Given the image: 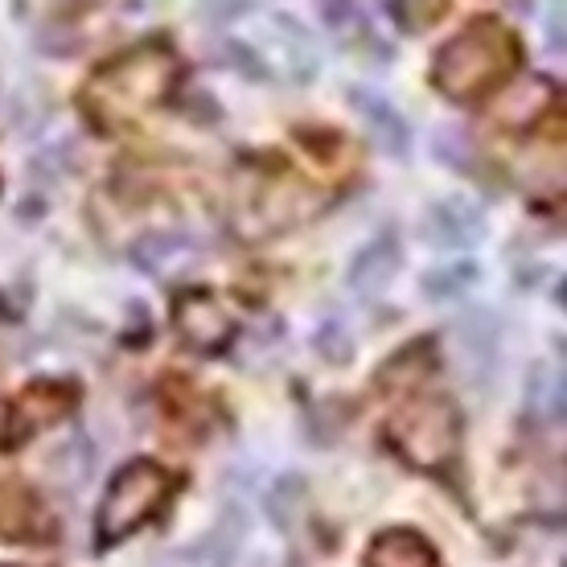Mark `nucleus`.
<instances>
[{
    "label": "nucleus",
    "mask_w": 567,
    "mask_h": 567,
    "mask_svg": "<svg viewBox=\"0 0 567 567\" xmlns=\"http://www.w3.org/2000/svg\"><path fill=\"white\" fill-rule=\"evenodd\" d=\"M354 4H321V17H326L329 25H346V21H354Z\"/></svg>",
    "instance_id": "18"
},
{
    "label": "nucleus",
    "mask_w": 567,
    "mask_h": 567,
    "mask_svg": "<svg viewBox=\"0 0 567 567\" xmlns=\"http://www.w3.org/2000/svg\"><path fill=\"white\" fill-rule=\"evenodd\" d=\"M194 239L182 235V230H165V235H148L132 247V259H136V268H144L148 276H161V271L177 268V264H189L194 259Z\"/></svg>",
    "instance_id": "11"
},
{
    "label": "nucleus",
    "mask_w": 567,
    "mask_h": 567,
    "mask_svg": "<svg viewBox=\"0 0 567 567\" xmlns=\"http://www.w3.org/2000/svg\"><path fill=\"white\" fill-rule=\"evenodd\" d=\"M86 473H91V444L83 436H71L62 440L54 453L45 456V482L54 485V489H79L86 482Z\"/></svg>",
    "instance_id": "13"
},
{
    "label": "nucleus",
    "mask_w": 567,
    "mask_h": 567,
    "mask_svg": "<svg viewBox=\"0 0 567 567\" xmlns=\"http://www.w3.org/2000/svg\"><path fill=\"white\" fill-rule=\"evenodd\" d=\"M367 567H436V559H432V551L424 547L420 535H412V530H386L370 547Z\"/></svg>",
    "instance_id": "12"
},
{
    "label": "nucleus",
    "mask_w": 567,
    "mask_h": 567,
    "mask_svg": "<svg viewBox=\"0 0 567 567\" xmlns=\"http://www.w3.org/2000/svg\"><path fill=\"white\" fill-rule=\"evenodd\" d=\"M453 338H456V354L465 358L468 374L485 383V379H494L497 370V354H502V317L482 305H468L461 309L453 326Z\"/></svg>",
    "instance_id": "7"
},
{
    "label": "nucleus",
    "mask_w": 567,
    "mask_h": 567,
    "mask_svg": "<svg viewBox=\"0 0 567 567\" xmlns=\"http://www.w3.org/2000/svg\"><path fill=\"white\" fill-rule=\"evenodd\" d=\"M432 156H436L444 169L453 173H473V161H477V144L468 141V132L461 128H436L432 132Z\"/></svg>",
    "instance_id": "16"
},
{
    "label": "nucleus",
    "mask_w": 567,
    "mask_h": 567,
    "mask_svg": "<svg viewBox=\"0 0 567 567\" xmlns=\"http://www.w3.org/2000/svg\"><path fill=\"white\" fill-rule=\"evenodd\" d=\"M555 100L551 83L543 79V74H530V79H514L502 95H497V120L502 124H535L543 112H547V103Z\"/></svg>",
    "instance_id": "10"
},
{
    "label": "nucleus",
    "mask_w": 567,
    "mask_h": 567,
    "mask_svg": "<svg viewBox=\"0 0 567 567\" xmlns=\"http://www.w3.org/2000/svg\"><path fill=\"white\" fill-rule=\"evenodd\" d=\"M264 511H268L271 526L276 530H292V526H300V514H305V482H300L297 473H288V477H280V482L271 485L268 497H264Z\"/></svg>",
    "instance_id": "15"
},
{
    "label": "nucleus",
    "mask_w": 567,
    "mask_h": 567,
    "mask_svg": "<svg viewBox=\"0 0 567 567\" xmlns=\"http://www.w3.org/2000/svg\"><path fill=\"white\" fill-rule=\"evenodd\" d=\"M173 321H177V333L185 338V346H194L202 354H218V350H227L230 338H235V317L227 312V305L210 292H185L177 300V312H173Z\"/></svg>",
    "instance_id": "6"
},
{
    "label": "nucleus",
    "mask_w": 567,
    "mask_h": 567,
    "mask_svg": "<svg viewBox=\"0 0 567 567\" xmlns=\"http://www.w3.org/2000/svg\"><path fill=\"white\" fill-rule=\"evenodd\" d=\"M547 50H551V54H564V17L559 13L547 21Z\"/></svg>",
    "instance_id": "19"
},
{
    "label": "nucleus",
    "mask_w": 567,
    "mask_h": 567,
    "mask_svg": "<svg viewBox=\"0 0 567 567\" xmlns=\"http://www.w3.org/2000/svg\"><path fill=\"white\" fill-rule=\"evenodd\" d=\"M477 284V264H468V259H461V264H440V268L424 271V280H420V292H424L432 305H453V300H461Z\"/></svg>",
    "instance_id": "14"
},
{
    "label": "nucleus",
    "mask_w": 567,
    "mask_h": 567,
    "mask_svg": "<svg viewBox=\"0 0 567 567\" xmlns=\"http://www.w3.org/2000/svg\"><path fill=\"white\" fill-rule=\"evenodd\" d=\"M247 530H251L247 506L243 502H223L214 523L189 547L177 551V567H235L243 555V543H247Z\"/></svg>",
    "instance_id": "4"
},
{
    "label": "nucleus",
    "mask_w": 567,
    "mask_h": 567,
    "mask_svg": "<svg viewBox=\"0 0 567 567\" xmlns=\"http://www.w3.org/2000/svg\"><path fill=\"white\" fill-rule=\"evenodd\" d=\"M395 453L415 468H449L461 449V415L449 399H412L386 424Z\"/></svg>",
    "instance_id": "3"
},
{
    "label": "nucleus",
    "mask_w": 567,
    "mask_h": 567,
    "mask_svg": "<svg viewBox=\"0 0 567 567\" xmlns=\"http://www.w3.org/2000/svg\"><path fill=\"white\" fill-rule=\"evenodd\" d=\"M312 350L326 358V362L341 367V362H350V358H354V341H350V333H346V326H341V321H326V326L317 329Z\"/></svg>",
    "instance_id": "17"
},
{
    "label": "nucleus",
    "mask_w": 567,
    "mask_h": 567,
    "mask_svg": "<svg viewBox=\"0 0 567 567\" xmlns=\"http://www.w3.org/2000/svg\"><path fill=\"white\" fill-rule=\"evenodd\" d=\"M350 103H354L358 120L367 124L370 141L379 144V153L395 156V161H408V156H412V128H408L403 112H399L386 95L370 91V86H354V91H350Z\"/></svg>",
    "instance_id": "9"
},
{
    "label": "nucleus",
    "mask_w": 567,
    "mask_h": 567,
    "mask_svg": "<svg viewBox=\"0 0 567 567\" xmlns=\"http://www.w3.org/2000/svg\"><path fill=\"white\" fill-rule=\"evenodd\" d=\"M514 62V42L497 25H473L436 54L432 79L456 103L477 100L485 86L497 83Z\"/></svg>",
    "instance_id": "1"
},
{
    "label": "nucleus",
    "mask_w": 567,
    "mask_h": 567,
    "mask_svg": "<svg viewBox=\"0 0 567 567\" xmlns=\"http://www.w3.org/2000/svg\"><path fill=\"white\" fill-rule=\"evenodd\" d=\"M485 230H489V223H485L482 206L468 198H456V194L436 198L420 218V235L436 251H468V247H477L485 239Z\"/></svg>",
    "instance_id": "5"
},
{
    "label": "nucleus",
    "mask_w": 567,
    "mask_h": 567,
    "mask_svg": "<svg viewBox=\"0 0 567 567\" xmlns=\"http://www.w3.org/2000/svg\"><path fill=\"white\" fill-rule=\"evenodd\" d=\"M399 268H403V247H399V239L391 230H383V235H374V239L362 243L354 256H350V264H346V288L354 297L374 300L395 284Z\"/></svg>",
    "instance_id": "8"
},
{
    "label": "nucleus",
    "mask_w": 567,
    "mask_h": 567,
    "mask_svg": "<svg viewBox=\"0 0 567 567\" xmlns=\"http://www.w3.org/2000/svg\"><path fill=\"white\" fill-rule=\"evenodd\" d=\"M0 436H4V408H0Z\"/></svg>",
    "instance_id": "20"
},
{
    "label": "nucleus",
    "mask_w": 567,
    "mask_h": 567,
    "mask_svg": "<svg viewBox=\"0 0 567 567\" xmlns=\"http://www.w3.org/2000/svg\"><path fill=\"white\" fill-rule=\"evenodd\" d=\"M169 494L173 482L165 468L153 465V461H132L103 489L100 514H95V535L103 543L128 539V535H136L144 523H153L156 514L165 511Z\"/></svg>",
    "instance_id": "2"
}]
</instances>
